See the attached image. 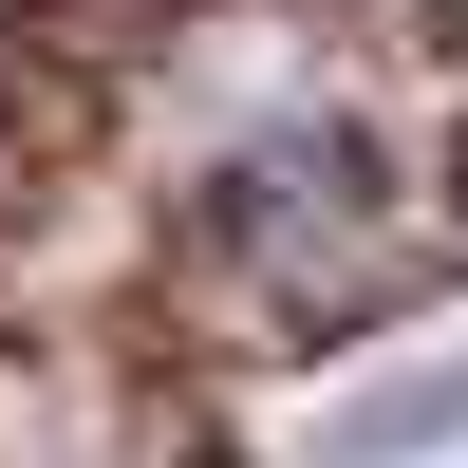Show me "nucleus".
Wrapping results in <instances>:
<instances>
[{
	"instance_id": "obj_1",
	"label": "nucleus",
	"mask_w": 468,
	"mask_h": 468,
	"mask_svg": "<svg viewBox=\"0 0 468 468\" xmlns=\"http://www.w3.org/2000/svg\"><path fill=\"white\" fill-rule=\"evenodd\" d=\"M394 225H412V187H394V150H375L356 112H262V132L225 150L207 187H187V244H207L244 300H282V319L375 300Z\"/></svg>"
},
{
	"instance_id": "obj_2",
	"label": "nucleus",
	"mask_w": 468,
	"mask_h": 468,
	"mask_svg": "<svg viewBox=\"0 0 468 468\" xmlns=\"http://www.w3.org/2000/svg\"><path fill=\"white\" fill-rule=\"evenodd\" d=\"M450 431H468V356H431V375H394V394H356V412H337L319 450H337V468H431Z\"/></svg>"
}]
</instances>
